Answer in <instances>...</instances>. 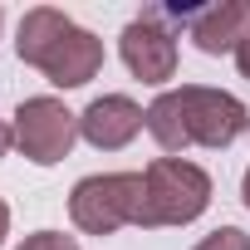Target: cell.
I'll list each match as a JSON object with an SVG mask.
<instances>
[{"label": "cell", "mask_w": 250, "mask_h": 250, "mask_svg": "<svg viewBox=\"0 0 250 250\" xmlns=\"http://www.w3.org/2000/svg\"><path fill=\"white\" fill-rule=\"evenodd\" d=\"M74 20L64 15V10H54V5H35V10H25V20H20V40H15V54L30 64L49 40H59L64 30H69Z\"/></svg>", "instance_id": "cell-9"}, {"label": "cell", "mask_w": 250, "mask_h": 250, "mask_svg": "<svg viewBox=\"0 0 250 250\" xmlns=\"http://www.w3.org/2000/svg\"><path fill=\"white\" fill-rule=\"evenodd\" d=\"M143 128H147V113H143L128 93H103V98H93V103L79 113V138H88V143L103 147V152L128 147Z\"/></svg>", "instance_id": "cell-7"}, {"label": "cell", "mask_w": 250, "mask_h": 250, "mask_svg": "<svg viewBox=\"0 0 250 250\" xmlns=\"http://www.w3.org/2000/svg\"><path fill=\"white\" fill-rule=\"evenodd\" d=\"M5 230H10V206L0 201V240H5Z\"/></svg>", "instance_id": "cell-14"}, {"label": "cell", "mask_w": 250, "mask_h": 250, "mask_svg": "<svg viewBox=\"0 0 250 250\" xmlns=\"http://www.w3.org/2000/svg\"><path fill=\"white\" fill-rule=\"evenodd\" d=\"M138 206H143V172L83 177L69 191V216L83 235H113L123 226H138Z\"/></svg>", "instance_id": "cell-3"}, {"label": "cell", "mask_w": 250, "mask_h": 250, "mask_svg": "<svg viewBox=\"0 0 250 250\" xmlns=\"http://www.w3.org/2000/svg\"><path fill=\"white\" fill-rule=\"evenodd\" d=\"M191 250H250V235L235 230V226H221V230H211L206 240H196Z\"/></svg>", "instance_id": "cell-10"}, {"label": "cell", "mask_w": 250, "mask_h": 250, "mask_svg": "<svg viewBox=\"0 0 250 250\" xmlns=\"http://www.w3.org/2000/svg\"><path fill=\"white\" fill-rule=\"evenodd\" d=\"M245 123H250L245 103L235 93H221L206 83H182V88H167L147 103V133L157 138L162 152H182L191 143L230 147L245 133Z\"/></svg>", "instance_id": "cell-1"}, {"label": "cell", "mask_w": 250, "mask_h": 250, "mask_svg": "<svg viewBox=\"0 0 250 250\" xmlns=\"http://www.w3.org/2000/svg\"><path fill=\"white\" fill-rule=\"evenodd\" d=\"M245 35H250V5H240V0H221V5L191 15V40H196V49H206V54L240 49Z\"/></svg>", "instance_id": "cell-8"}, {"label": "cell", "mask_w": 250, "mask_h": 250, "mask_svg": "<svg viewBox=\"0 0 250 250\" xmlns=\"http://www.w3.org/2000/svg\"><path fill=\"white\" fill-rule=\"evenodd\" d=\"M20 250H79V240L64 230H35V235H25Z\"/></svg>", "instance_id": "cell-11"}, {"label": "cell", "mask_w": 250, "mask_h": 250, "mask_svg": "<svg viewBox=\"0 0 250 250\" xmlns=\"http://www.w3.org/2000/svg\"><path fill=\"white\" fill-rule=\"evenodd\" d=\"M240 196H245V206H250V172H245V182H240Z\"/></svg>", "instance_id": "cell-15"}, {"label": "cell", "mask_w": 250, "mask_h": 250, "mask_svg": "<svg viewBox=\"0 0 250 250\" xmlns=\"http://www.w3.org/2000/svg\"><path fill=\"white\" fill-rule=\"evenodd\" d=\"M211 206V177L196 162L157 157L143 172V206L138 226H187Z\"/></svg>", "instance_id": "cell-2"}, {"label": "cell", "mask_w": 250, "mask_h": 250, "mask_svg": "<svg viewBox=\"0 0 250 250\" xmlns=\"http://www.w3.org/2000/svg\"><path fill=\"white\" fill-rule=\"evenodd\" d=\"M49 83H59V88H83L98 69H103V40L98 35H88V30H79V25H69L59 40H49L35 59H30Z\"/></svg>", "instance_id": "cell-5"}, {"label": "cell", "mask_w": 250, "mask_h": 250, "mask_svg": "<svg viewBox=\"0 0 250 250\" xmlns=\"http://www.w3.org/2000/svg\"><path fill=\"white\" fill-rule=\"evenodd\" d=\"M10 143H15V128H10V123H5V118H0V157H5V152H10Z\"/></svg>", "instance_id": "cell-13"}, {"label": "cell", "mask_w": 250, "mask_h": 250, "mask_svg": "<svg viewBox=\"0 0 250 250\" xmlns=\"http://www.w3.org/2000/svg\"><path fill=\"white\" fill-rule=\"evenodd\" d=\"M235 64H240V74H245V79H250V35H245V40H240V49H235Z\"/></svg>", "instance_id": "cell-12"}, {"label": "cell", "mask_w": 250, "mask_h": 250, "mask_svg": "<svg viewBox=\"0 0 250 250\" xmlns=\"http://www.w3.org/2000/svg\"><path fill=\"white\" fill-rule=\"evenodd\" d=\"M118 49H123V64L133 69V79H143V83L177 79V40H172V30L157 25V15L133 20L128 30H123Z\"/></svg>", "instance_id": "cell-6"}, {"label": "cell", "mask_w": 250, "mask_h": 250, "mask_svg": "<svg viewBox=\"0 0 250 250\" xmlns=\"http://www.w3.org/2000/svg\"><path fill=\"white\" fill-rule=\"evenodd\" d=\"M79 143V113H69L59 98L40 93V98H25L15 108V147L40 162V167H54L69 157V147Z\"/></svg>", "instance_id": "cell-4"}]
</instances>
